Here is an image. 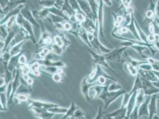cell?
Segmentation results:
<instances>
[{"mask_svg": "<svg viewBox=\"0 0 159 119\" xmlns=\"http://www.w3.org/2000/svg\"><path fill=\"white\" fill-rule=\"evenodd\" d=\"M150 30L151 33H153V27H151L150 28Z\"/></svg>", "mask_w": 159, "mask_h": 119, "instance_id": "cell-1", "label": "cell"}, {"mask_svg": "<svg viewBox=\"0 0 159 119\" xmlns=\"http://www.w3.org/2000/svg\"><path fill=\"white\" fill-rule=\"evenodd\" d=\"M154 119H159V117H157V116H156V117L154 118Z\"/></svg>", "mask_w": 159, "mask_h": 119, "instance_id": "cell-2", "label": "cell"}]
</instances>
